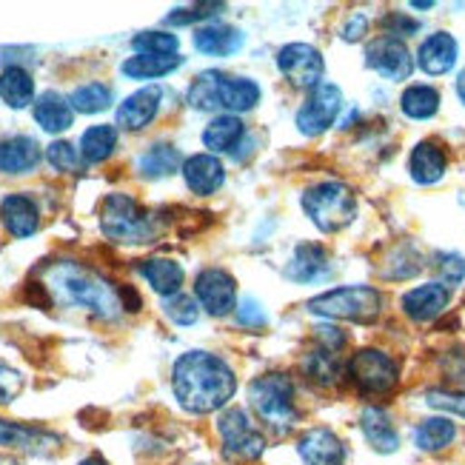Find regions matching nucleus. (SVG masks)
Returning <instances> with one entry per match:
<instances>
[{"instance_id":"nucleus-29","label":"nucleus","mask_w":465,"mask_h":465,"mask_svg":"<svg viewBox=\"0 0 465 465\" xmlns=\"http://www.w3.org/2000/svg\"><path fill=\"white\" fill-rule=\"evenodd\" d=\"M180 64H183L180 54H134V57L124 60L120 72L132 80H154V77L172 74Z\"/></svg>"},{"instance_id":"nucleus-14","label":"nucleus","mask_w":465,"mask_h":465,"mask_svg":"<svg viewBox=\"0 0 465 465\" xmlns=\"http://www.w3.org/2000/svg\"><path fill=\"white\" fill-rule=\"evenodd\" d=\"M297 451L306 465H342L346 462V449L334 431L329 429H312L300 437Z\"/></svg>"},{"instance_id":"nucleus-40","label":"nucleus","mask_w":465,"mask_h":465,"mask_svg":"<svg viewBox=\"0 0 465 465\" xmlns=\"http://www.w3.org/2000/svg\"><path fill=\"white\" fill-rule=\"evenodd\" d=\"M217 12H223V4H214V0H209V4H194L189 9H174L169 17H166V24L172 26H189V24H197V20H206Z\"/></svg>"},{"instance_id":"nucleus-16","label":"nucleus","mask_w":465,"mask_h":465,"mask_svg":"<svg viewBox=\"0 0 465 465\" xmlns=\"http://www.w3.org/2000/svg\"><path fill=\"white\" fill-rule=\"evenodd\" d=\"M183 177L194 194L209 197L226 183V169L214 154H192L183 163Z\"/></svg>"},{"instance_id":"nucleus-3","label":"nucleus","mask_w":465,"mask_h":465,"mask_svg":"<svg viewBox=\"0 0 465 465\" xmlns=\"http://www.w3.org/2000/svg\"><path fill=\"white\" fill-rule=\"evenodd\" d=\"M249 402L260 422L274 434H289L297 426V402H294V386L286 374H262L252 380L249 386Z\"/></svg>"},{"instance_id":"nucleus-12","label":"nucleus","mask_w":465,"mask_h":465,"mask_svg":"<svg viewBox=\"0 0 465 465\" xmlns=\"http://www.w3.org/2000/svg\"><path fill=\"white\" fill-rule=\"evenodd\" d=\"M366 64L389 80H409L411 72H414V60H411V52L406 49L400 37H377L369 44L366 49Z\"/></svg>"},{"instance_id":"nucleus-22","label":"nucleus","mask_w":465,"mask_h":465,"mask_svg":"<svg viewBox=\"0 0 465 465\" xmlns=\"http://www.w3.org/2000/svg\"><path fill=\"white\" fill-rule=\"evenodd\" d=\"M242 46V32L229 24H212L200 26L194 32V49L212 54V57H229Z\"/></svg>"},{"instance_id":"nucleus-30","label":"nucleus","mask_w":465,"mask_h":465,"mask_svg":"<svg viewBox=\"0 0 465 465\" xmlns=\"http://www.w3.org/2000/svg\"><path fill=\"white\" fill-rule=\"evenodd\" d=\"M0 97L6 100V106L12 109H26L35 100V80L26 69L9 66L0 74Z\"/></svg>"},{"instance_id":"nucleus-24","label":"nucleus","mask_w":465,"mask_h":465,"mask_svg":"<svg viewBox=\"0 0 465 465\" xmlns=\"http://www.w3.org/2000/svg\"><path fill=\"white\" fill-rule=\"evenodd\" d=\"M260 104V86L249 77L226 74L220 77V109L229 112H252Z\"/></svg>"},{"instance_id":"nucleus-42","label":"nucleus","mask_w":465,"mask_h":465,"mask_svg":"<svg viewBox=\"0 0 465 465\" xmlns=\"http://www.w3.org/2000/svg\"><path fill=\"white\" fill-rule=\"evenodd\" d=\"M46 157H49V163L57 172H74L80 166V149H74L72 143H66V140H57V143H52L46 149Z\"/></svg>"},{"instance_id":"nucleus-39","label":"nucleus","mask_w":465,"mask_h":465,"mask_svg":"<svg viewBox=\"0 0 465 465\" xmlns=\"http://www.w3.org/2000/svg\"><path fill=\"white\" fill-rule=\"evenodd\" d=\"M163 309H166L169 320H174L177 326H192V322H197V317H200L197 300L189 297V294H174V297H169Z\"/></svg>"},{"instance_id":"nucleus-11","label":"nucleus","mask_w":465,"mask_h":465,"mask_svg":"<svg viewBox=\"0 0 465 465\" xmlns=\"http://www.w3.org/2000/svg\"><path fill=\"white\" fill-rule=\"evenodd\" d=\"M277 66L282 72V77L292 80L294 86H306L314 89L320 86V77L326 72V64H322V54L309 46V44H289L277 52Z\"/></svg>"},{"instance_id":"nucleus-15","label":"nucleus","mask_w":465,"mask_h":465,"mask_svg":"<svg viewBox=\"0 0 465 465\" xmlns=\"http://www.w3.org/2000/svg\"><path fill=\"white\" fill-rule=\"evenodd\" d=\"M451 292L442 282H426V286H417L411 292L402 294V312H406L411 320L417 322H429L437 314H442V309L449 306Z\"/></svg>"},{"instance_id":"nucleus-9","label":"nucleus","mask_w":465,"mask_h":465,"mask_svg":"<svg viewBox=\"0 0 465 465\" xmlns=\"http://www.w3.org/2000/svg\"><path fill=\"white\" fill-rule=\"evenodd\" d=\"M340 109H342V92L334 84H320L309 89V97L302 100V106L297 112V129L309 137L322 134L337 120Z\"/></svg>"},{"instance_id":"nucleus-37","label":"nucleus","mask_w":465,"mask_h":465,"mask_svg":"<svg viewBox=\"0 0 465 465\" xmlns=\"http://www.w3.org/2000/svg\"><path fill=\"white\" fill-rule=\"evenodd\" d=\"M40 440H54V437H46V434H40L35 429H26V426H17V422H9V420H0V446L37 451Z\"/></svg>"},{"instance_id":"nucleus-10","label":"nucleus","mask_w":465,"mask_h":465,"mask_svg":"<svg viewBox=\"0 0 465 465\" xmlns=\"http://www.w3.org/2000/svg\"><path fill=\"white\" fill-rule=\"evenodd\" d=\"M194 294L212 317H226L237 309V282L223 269H203L194 280Z\"/></svg>"},{"instance_id":"nucleus-43","label":"nucleus","mask_w":465,"mask_h":465,"mask_svg":"<svg viewBox=\"0 0 465 465\" xmlns=\"http://www.w3.org/2000/svg\"><path fill=\"white\" fill-rule=\"evenodd\" d=\"M237 322H240V326H246V329H262L269 322V317H266V312L260 309V302L254 297H246L237 306Z\"/></svg>"},{"instance_id":"nucleus-23","label":"nucleus","mask_w":465,"mask_h":465,"mask_svg":"<svg viewBox=\"0 0 465 465\" xmlns=\"http://www.w3.org/2000/svg\"><path fill=\"white\" fill-rule=\"evenodd\" d=\"M140 274L146 277L149 286L160 294V297H174L180 294V286H183V269L174 260H163V257H152L140 262Z\"/></svg>"},{"instance_id":"nucleus-49","label":"nucleus","mask_w":465,"mask_h":465,"mask_svg":"<svg viewBox=\"0 0 465 465\" xmlns=\"http://www.w3.org/2000/svg\"><path fill=\"white\" fill-rule=\"evenodd\" d=\"M77 465H106L104 457H86V460H80Z\"/></svg>"},{"instance_id":"nucleus-35","label":"nucleus","mask_w":465,"mask_h":465,"mask_svg":"<svg viewBox=\"0 0 465 465\" xmlns=\"http://www.w3.org/2000/svg\"><path fill=\"white\" fill-rule=\"evenodd\" d=\"M400 109L411 120H429L440 109V94L431 86H409L400 97Z\"/></svg>"},{"instance_id":"nucleus-17","label":"nucleus","mask_w":465,"mask_h":465,"mask_svg":"<svg viewBox=\"0 0 465 465\" xmlns=\"http://www.w3.org/2000/svg\"><path fill=\"white\" fill-rule=\"evenodd\" d=\"M329 272H331L329 252L317 246V242H300L286 266V277L294 282H314L320 277H326Z\"/></svg>"},{"instance_id":"nucleus-19","label":"nucleus","mask_w":465,"mask_h":465,"mask_svg":"<svg viewBox=\"0 0 465 465\" xmlns=\"http://www.w3.org/2000/svg\"><path fill=\"white\" fill-rule=\"evenodd\" d=\"M0 220L12 237H32L40 226V214L35 200L26 194H9L0 203Z\"/></svg>"},{"instance_id":"nucleus-38","label":"nucleus","mask_w":465,"mask_h":465,"mask_svg":"<svg viewBox=\"0 0 465 465\" xmlns=\"http://www.w3.org/2000/svg\"><path fill=\"white\" fill-rule=\"evenodd\" d=\"M132 46L137 54H177L180 40L172 32H140Z\"/></svg>"},{"instance_id":"nucleus-21","label":"nucleus","mask_w":465,"mask_h":465,"mask_svg":"<svg viewBox=\"0 0 465 465\" xmlns=\"http://www.w3.org/2000/svg\"><path fill=\"white\" fill-rule=\"evenodd\" d=\"M35 120L37 126L49 132V134H60L72 126L74 120V109L72 104L57 92H44L37 100H35Z\"/></svg>"},{"instance_id":"nucleus-20","label":"nucleus","mask_w":465,"mask_h":465,"mask_svg":"<svg viewBox=\"0 0 465 465\" xmlns=\"http://www.w3.org/2000/svg\"><path fill=\"white\" fill-rule=\"evenodd\" d=\"M40 163V146L32 137H6L0 140V172L26 174Z\"/></svg>"},{"instance_id":"nucleus-1","label":"nucleus","mask_w":465,"mask_h":465,"mask_svg":"<svg viewBox=\"0 0 465 465\" xmlns=\"http://www.w3.org/2000/svg\"><path fill=\"white\" fill-rule=\"evenodd\" d=\"M172 389L177 402L192 414L220 411L237 391V377L226 360L209 351H186L172 369Z\"/></svg>"},{"instance_id":"nucleus-46","label":"nucleus","mask_w":465,"mask_h":465,"mask_svg":"<svg viewBox=\"0 0 465 465\" xmlns=\"http://www.w3.org/2000/svg\"><path fill=\"white\" fill-rule=\"evenodd\" d=\"M366 29H369V17L366 15H351L346 29H342V37H346L349 44H354V40H360L362 35H366Z\"/></svg>"},{"instance_id":"nucleus-7","label":"nucleus","mask_w":465,"mask_h":465,"mask_svg":"<svg viewBox=\"0 0 465 465\" xmlns=\"http://www.w3.org/2000/svg\"><path fill=\"white\" fill-rule=\"evenodd\" d=\"M217 431L223 440V454L234 462H254L266 451V434L254 426L242 409H229L220 414Z\"/></svg>"},{"instance_id":"nucleus-25","label":"nucleus","mask_w":465,"mask_h":465,"mask_svg":"<svg viewBox=\"0 0 465 465\" xmlns=\"http://www.w3.org/2000/svg\"><path fill=\"white\" fill-rule=\"evenodd\" d=\"M360 429L366 434V440L380 451V454H391L400 446V437L391 417L382 409H366L360 417Z\"/></svg>"},{"instance_id":"nucleus-34","label":"nucleus","mask_w":465,"mask_h":465,"mask_svg":"<svg viewBox=\"0 0 465 465\" xmlns=\"http://www.w3.org/2000/svg\"><path fill=\"white\" fill-rule=\"evenodd\" d=\"M220 77L223 72L209 69V72H200L192 86H189V106L197 112H214L220 109Z\"/></svg>"},{"instance_id":"nucleus-27","label":"nucleus","mask_w":465,"mask_h":465,"mask_svg":"<svg viewBox=\"0 0 465 465\" xmlns=\"http://www.w3.org/2000/svg\"><path fill=\"white\" fill-rule=\"evenodd\" d=\"M246 137V126L237 114H220L203 132V146L212 152H234L240 140Z\"/></svg>"},{"instance_id":"nucleus-5","label":"nucleus","mask_w":465,"mask_h":465,"mask_svg":"<svg viewBox=\"0 0 465 465\" xmlns=\"http://www.w3.org/2000/svg\"><path fill=\"white\" fill-rule=\"evenodd\" d=\"M302 212L320 232L331 234L346 229L357 217V197L349 186L326 180V183H317L302 194Z\"/></svg>"},{"instance_id":"nucleus-41","label":"nucleus","mask_w":465,"mask_h":465,"mask_svg":"<svg viewBox=\"0 0 465 465\" xmlns=\"http://www.w3.org/2000/svg\"><path fill=\"white\" fill-rule=\"evenodd\" d=\"M434 266H437L442 282H449V286H457V282L465 280V257L462 254L442 252V254L434 257Z\"/></svg>"},{"instance_id":"nucleus-18","label":"nucleus","mask_w":465,"mask_h":465,"mask_svg":"<svg viewBox=\"0 0 465 465\" xmlns=\"http://www.w3.org/2000/svg\"><path fill=\"white\" fill-rule=\"evenodd\" d=\"M457 40L449 35V32H434L431 37L422 40V46L417 52V60H420V69L426 74H446L454 69L457 64Z\"/></svg>"},{"instance_id":"nucleus-6","label":"nucleus","mask_w":465,"mask_h":465,"mask_svg":"<svg viewBox=\"0 0 465 465\" xmlns=\"http://www.w3.org/2000/svg\"><path fill=\"white\" fill-rule=\"evenodd\" d=\"M309 312L331 320L371 322L382 312V294L371 286H342L309 300Z\"/></svg>"},{"instance_id":"nucleus-2","label":"nucleus","mask_w":465,"mask_h":465,"mask_svg":"<svg viewBox=\"0 0 465 465\" xmlns=\"http://www.w3.org/2000/svg\"><path fill=\"white\" fill-rule=\"evenodd\" d=\"M49 289H54L66 302L89 309L104 320H114L124 312V297H120L114 282L100 277L89 266H80V262H57L49 269Z\"/></svg>"},{"instance_id":"nucleus-33","label":"nucleus","mask_w":465,"mask_h":465,"mask_svg":"<svg viewBox=\"0 0 465 465\" xmlns=\"http://www.w3.org/2000/svg\"><path fill=\"white\" fill-rule=\"evenodd\" d=\"M117 146V129L114 126H92L84 132L80 137V157L86 160V163H100V160H106Z\"/></svg>"},{"instance_id":"nucleus-13","label":"nucleus","mask_w":465,"mask_h":465,"mask_svg":"<svg viewBox=\"0 0 465 465\" xmlns=\"http://www.w3.org/2000/svg\"><path fill=\"white\" fill-rule=\"evenodd\" d=\"M160 97H163V89L160 86H146V89L129 94L124 104L117 106V126L126 132L146 129L160 109Z\"/></svg>"},{"instance_id":"nucleus-31","label":"nucleus","mask_w":465,"mask_h":465,"mask_svg":"<svg viewBox=\"0 0 465 465\" xmlns=\"http://www.w3.org/2000/svg\"><path fill=\"white\" fill-rule=\"evenodd\" d=\"M177 166H180V152L174 146H169V143H154V146H149L143 154H140V160H137L140 174L149 177V180L169 177V174L177 172Z\"/></svg>"},{"instance_id":"nucleus-48","label":"nucleus","mask_w":465,"mask_h":465,"mask_svg":"<svg viewBox=\"0 0 465 465\" xmlns=\"http://www.w3.org/2000/svg\"><path fill=\"white\" fill-rule=\"evenodd\" d=\"M457 94H460V100L465 104V69H462L460 77H457Z\"/></svg>"},{"instance_id":"nucleus-36","label":"nucleus","mask_w":465,"mask_h":465,"mask_svg":"<svg viewBox=\"0 0 465 465\" xmlns=\"http://www.w3.org/2000/svg\"><path fill=\"white\" fill-rule=\"evenodd\" d=\"M69 104L74 112H84V114H97L112 106V89L106 84H86V86H77L69 97Z\"/></svg>"},{"instance_id":"nucleus-47","label":"nucleus","mask_w":465,"mask_h":465,"mask_svg":"<svg viewBox=\"0 0 465 465\" xmlns=\"http://www.w3.org/2000/svg\"><path fill=\"white\" fill-rule=\"evenodd\" d=\"M386 26H397L394 35H411V32L420 29V26L414 24V20H406V17H400V15H391V17L386 20ZM394 35H391V37H394Z\"/></svg>"},{"instance_id":"nucleus-28","label":"nucleus","mask_w":465,"mask_h":465,"mask_svg":"<svg viewBox=\"0 0 465 465\" xmlns=\"http://www.w3.org/2000/svg\"><path fill=\"white\" fill-rule=\"evenodd\" d=\"M302 374H306L309 382L320 389H331L337 386V380L342 374V366H340V357L337 351L331 349H314L302 357Z\"/></svg>"},{"instance_id":"nucleus-8","label":"nucleus","mask_w":465,"mask_h":465,"mask_svg":"<svg viewBox=\"0 0 465 465\" xmlns=\"http://www.w3.org/2000/svg\"><path fill=\"white\" fill-rule=\"evenodd\" d=\"M349 377L360 391L386 394L397 386L400 371H397V362L389 354H382L377 349H362L349 362Z\"/></svg>"},{"instance_id":"nucleus-44","label":"nucleus","mask_w":465,"mask_h":465,"mask_svg":"<svg viewBox=\"0 0 465 465\" xmlns=\"http://www.w3.org/2000/svg\"><path fill=\"white\" fill-rule=\"evenodd\" d=\"M426 402L431 409H442L465 420V394H446V391H429Z\"/></svg>"},{"instance_id":"nucleus-26","label":"nucleus","mask_w":465,"mask_h":465,"mask_svg":"<svg viewBox=\"0 0 465 465\" xmlns=\"http://www.w3.org/2000/svg\"><path fill=\"white\" fill-rule=\"evenodd\" d=\"M409 172L414 177V183L431 186L446 174V154H442L437 143H420L409 157Z\"/></svg>"},{"instance_id":"nucleus-4","label":"nucleus","mask_w":465,"mask_h":465,"mask_svg":"<svg viewBox=\"0 0 465 465\" xmlns=\"http://www.w3.org/2000/svg\"><path fill=\"white\" fill-rule=\"evenodd\" d=\"M100 229L114 242H152L157 237V220L129 194H109L100 206Z\"/></svg>"},{"instance_id":"nucleus-45","label":"nucleus","mask_w":465,"mask_h":465,"mask_svg":"<svg viewBox=\"0 0 465 465\" xmlns=\"http://www.w3.org/2000/svg\"><path fill=\"white\" fill-rule=\"evenodd\" d=\"M20 386H24V380H20V374H17L15 369H9V366H4V362H0V406H4V402H12V400L17 397Z\"/></svg>"},{"instance_id":"nucleus-32","label":"nucleus","mask_w":465,"mask_h":465,"mask_svg":"<svg viewBox=\"0 0 465 465\" xmlns=\"http://www.w3.org/2000/svg\"><path fill=\"white\" fill-rule=\"evenodd\" d=\"M454 437H457V426L449 417H429L414 431V442L422 451H442L446 446H451Z\"/></svg>"}]
</instances>
